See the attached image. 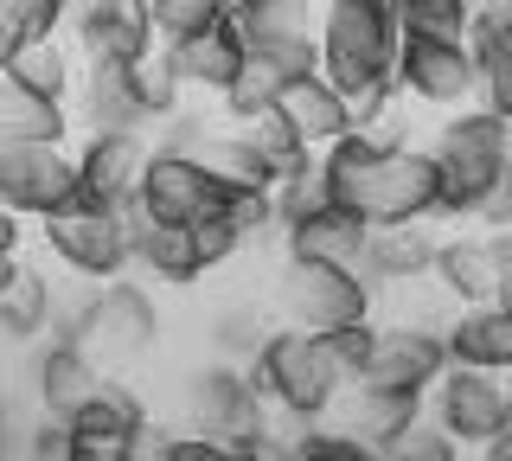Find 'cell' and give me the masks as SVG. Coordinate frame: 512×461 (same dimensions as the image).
Wrapping results in <instances>:
<instances>
[{
	"label": "cell",
	"instance_id": "obj_24",
	"mask_svg": "<svg viewBox=\"0 0 512 461\" xmlns=\"http://www.w3.org/2000/svg\"><path fill=\"white\" fill-rule=\"evenodd\" d=\"M429 276L442 282V295L455 301V308H487V301H493V282H500V269H493V237L487 231L442 237L436 269H429Z\"/></svg>",
	"mask_w": 512,
	"mask_h": 461
},
{
	"label": "cell",
	"instance_id": "obj_32",
	"mask_svg": "<svg viewBox=\"0 0 512 461\" xmlns=\"http://www.w3.org/2000/svg\"><path fill=\"white\" fill-rule=\"evenodd\" d=\"M276 333V321H269L256 301H231V308L212 314V346L224 365H250L256 353H263V340Z\"/></svg>",
	"mask_w": 512,
	"mask_h": 461
},
{
	"label": "cell",
	"instance_id": "obj_49",
	"mask_svg": "<svg viewBox=\"0 0 512 461\" xmlns=\"http://www.w3.org/2000/svg\"><path fill=\"white\" fill-rule=\"evenodd\" d=\"M26 346H32V340L7 321V308H0V359H7V353H26Z\"/></svg>",
	"mask_w": 512,
	"mask_h": 461
},
{
	"label": "cell",
	"instance_id": "obj_46",
	"mask_svg": "<svg viewBox=\"0 0 512 461\" xmlns=\"http://www.w3.org/2000/svg\"><path fill=\"white\" fill-rule=\"evenodd\" d=\"M493 269H500V282H493V301L512 314V231L493 237Z\"/></svg>",
	"mask_w": 512,
	"mask_h": 461
},
{
	"label": "cell",
	"instance_id": "obj_37",
	"mask_svg": "<svg viewBox=\"0 0 512 461\" xmlns=\"http://www.w3.org/2000/svg\"><path fill=\"white\" fill-rule=\"evenodd\" d=\"M474 0H397V20L404 33H442V39H468L474 26Z\"/></svg>",
	"mask_w": 512,
	"mask_h": 461
},
{
	"label": "cell",
	"instance_id": "obj_22",
	"mask_svg": "<svg viewBox=\"0 0 512 461\" xmlns=\"http://www.w3.org/2000/svg\"><path fill=\"white\" fill-rule=\"evenodd\" d=\"M442 340H448V365L512 378V314L500 308V301H487V308H461L455 321L442 327Z\"/></svg>",
	"mask_w": 512,
	"mask_h": 461
},
{
	"label": "cell",
	"instance_id": "obj_3",
	"mask_svg": "<svg viewBox=\"0 0 512 461\" xmlns=\"http://www.w3.org/2000/svg\"><path fill=\"white\" fill-rule=\"evenodd\" d=\"M397 45H404L397 0H327L320 7V77L340 84L346 97L391 84Z\"/></svg>",
	"mask_w": 512,
	"mask_h": 461
},
{
	"label": "cell",
	"instance_id": "obj_40",
	"mask_svg": "<svg viewBox=\"0 0 512 461\" xmlns=\"http://www.w3.org/2000/svg\"><path fill=\"white\" fill-rule=\"evenodd\" d=\"M314 205H327V180H320V161H314L308 173H295V180H282V186H276V225L288 231L295 218H308Z\"/></svg>",
	"mask_w": 512,
	"mask_h": 461
},
{
	"label": "cell",
	"instance_id": "obj_21",
	"mask_svg": "<svg viewBox=\"0 0 512 461\" xmlns=\"http://www.w3.org/2000/svg\"><path fill=\"white\" fill-rule=\"evenodd\" d=\"M282 122L295 129L301 141H308L314 154H327L333 141H346L352 135V103H346V90L340 84H327V77H295V84L282 90Z\"/></svg>",
	"mask_w": 512,
	"mask_h": 461
},
{
	"label": "cell",
	"instance_id": "obj_51",
	"mask_svg": "<svg viewBox=\"0 0 512 461\" xmlns=\"http://www.w3.org/2000/svg\"><path fill=\"white\" fill-rule=\"evenodd\" d=\"M20 269H26L20 257H0V301H7V289H13V282H20Z\"/></svg>",
	"mask_w": 512,
	"mask_h": 461
},
{
	"label": "cell",
	"instance_id": "obj_38",
	"mask_svg": "<svg viewBox=\"0 0 512 461\" xmlns=\"http://www.w3.org/2000/svg\"><path fill=\"white\" fill-rule=\"evenodd\" d=\"M288 461H378V449L365 436H352L346 423H314Z\"/></svg>",
	"mask_w": 512,
	"mask_h": 461
},
{
	"label": "cell",
	"instance_id": "obj_7",
	"mask_svg": "<svg viewBox=\"0 0 512 461\" xmlns=\"http://www.w3.org/2000/svg\"><path fill=\"white\" fill-rule=\"evenodd\" d=\"M378 308V289L365 269H346V263H288L276 269V314L282 327H301V333H340V327H359L372 321Z\"/></svg>",
	"mask_w": 512,
	"mask_h": 461
},
{
	"label": "cell",
	"instance_id": "obj_16",
	"mask_svg": "<svg viewBox=\"0 0 512 461\" xmlns=\"http://www.w3.org/2000/svg\"><path fill=\"white\" fill-rule=\"evenodd\" d=\"M148 154H154L148 135H84V148H77V199L103 205V212H128L141 199Z\"/></svg>",
	"mask_w": 512,
	"mask_h": 461
},
{
	"label": "cell",
	"instance_id": "obj_25",
	"mask_svg": "<svg viewBox=\"0 0 512 461\" xmlns=\"http://www.w3.org/2000/svg\"><path fill=\"white\" fill-rule=\"evenodd\" d=\"M77 77H84V58L71 52V39L45 33V39H32L26 52L13 58V71L0 77V84L26 90V97H39V103H58V109H71V97H77Z\"/></svg>",
	"mask_w": 512,
	"mask_h": 461
},
{
	"label": "cell",
	"instance_id": "obj_30",
	"mask_svg": "<svg viewBox=\"0 0 512 461\" xmlns=\"http://www.w3.org/2000/svg\"><path fill=\"white\" fill-rule=\"evenodd\" d=\"M192 161L212 173L224 193H276V173H269V161H263V154H256L237 129H212V135H205V148L192 154Z\"/></svg>",
	"mask_w": 512,
	"mask_h": 461
},
{
	"label": "cell",
	"instance_id": "obj_41",
	"mask_svg": "<svg viewBox=\"0 0 512 461\" xmlns=\"http://www.w3.org/2000/svg\"><path fill=\"white\" fill-rule=\"evenodd\" d=\"M327 340V353H333V365L346 372V385L365 372V359L378 353V321H359V327H340V333H320Z\"/></svg>",
	"mask_w": 512,
	"mask_h": 461
},
{
	"label": "cell",
	"instance_id": "obj_42",
	"mask_svg": "<svg viewBox=\"0 0 512 461\" xmlns=\"http://www.w3.org/2000/svg\"><path fill=\"white\" fill-rule=\"evenodd\" d=\"M52 26L39 20V13H26V7H13V0H0V77L13 71V58L26 52L32 39H45Z\"/></svg>",
	"mask_w": 512,
	"mask_h": 461
},
{
	"label": "cell",
	"instance_id": "obj_34",
	"mask_svg": "<svg viewBox=\"0 0 512 461\" xmlns=\"http://www.w3.org/2000/svg\"><path fill=\"white\" fill-rule=\"evenodd\" d=\"M128 77H135V103H141V116H148V122L180 116L186 84H180V71H173V58H167V52H148L141 65H128Z\"/></svg>",
	"mask_w": 512,
	"mask_h": 461
},
{
	"label": "cell",
	"instance_id": "obj_27",
	"mask_svg": "<svg viewBox=\"0 0 512 461\" xmlns=\"http://www.w3.org/2000/svg\"><path fill=\"white\" fill-rule=\"evenodd\" d=\"M77 429V442H135V436H148L154 417H148V404H141V391L135 385H122V378H109L103 391L84 404V417L71 423Z\"/></svg>",
	"mask_w": 512,
	"mask_h": 461
},
{
	"label": "cell",
	"instance_id": "obj_1",
	"mask_svg": "<svg viewBox=\"0 0 512 461\" xmlns=\"http://www.w3.org/2000/svg\"><path fill=\"white\" fill-rule=\"evenodd\" d=\"M320 180H327V199L352 205L365 225H442L448 205V180L429 148L359 129L320 154Z\"/></svg>",
	"mask_w": 512,
	"mask_h": 461
},
{
	"label": "cell",
	"instance_id": "obj_28",
	"mask_svg": "<svg viewBox=\"0 0 512 461\" xmlns=\"http://www.w3.org/2000/svg\"><path fill=\"white\" fill-rule=\"evenodd\" d=\"M423 417H429V397H416V391H346V429L365 436L372 449L416 429Z\"/></svg>",
	"mask_w": 512,
	"mask_h": 461
},
{
	"label": "cell",
	"instance_id": "obj_2",
	"mask_svg": "<svg viewBox=\"0 0 512 461\" xmlns=\"http://www.w3.org/2000/svg\"><path fill=\"white\" fill-rule=\"evenodd\" d=\"M429 154H436L442 180H448V205H442V225H468L474 205L493 193V186L512 180V122H500L493 109H455V116L436 122V141H429Z\"/></svg>",
	"mask_w": 512,
	"mask_h": 461
},
{
	"label": "cell",
	"instance_id": "obj_31",
	"mask_svg": "<svg viewBox=\"0 0 512 461\" xmlns=\"http://www.w3.org/2000/svg\"><path fill=\"white\" fill-rule=\"evenodd\" d=\"M71 129H77L71 109L39 103V97H26V90L0 84V135H7V141H58V148H64Z\"/></svg>",
	"mask_w": 512,
	"mask_h": 461
},
{
	"label": "cell",
	"instance_id": "obj_11",
	"mask_svg": "<svg viewBox=\"0 0 512 461\" xmlns=\"http://www.w3.org/2000/svg\"><path fill=\"white\" fill-rule=\"evenodd\" d=\"M231 26L244 33L250 58L276 65L288 84L320 71V7L314 0H244L231 13Z\"/></svg>",
	"mask_w": 512,
	"mask_h": 461
},
{
	"label": "cell",
	"instance_id": "obj_39",
	"mask_svg": "<svg viewBox=\"0 0 512 461\" xmlns=\"http://www.w3.org/2000/svg\"><path fill=\"white\" fill-rule=\"evenodd\" d=\"M378 461H461V442L448 436V429H436V423H416V429H404V436H391L378 449Z\"/></svg>",
	"mask_w": 512,
	"mask_h": 461
},
{
	"label": "cell",
	"instance_id": "obj_45",
	"mask_svg": "<svg viewBox=\"0 0 512 461\" xmlns=\"http://www.w3.org/2000/svg\"><path fill=\"white\" fill-rule=\"evenodd\" d=\"M167 461H263V455L224 449V442H205V436H192V429H167Z\"/></svg>",
	"mask_w": 512,
	"mask_h": 461
},
{
	"label": "cell",
	"instance_id": "obj_13",
	"mask_svg": "<svg viewBox=\"0 0 512 461\" xmlns=\"http://www.w3.org/2000/svg\"><path fill=\"white\" fill-rule=\"evenodd\" d=\"M64 26L84 65H141L148 52H160L148 0H77Z\"/></svg>",
	"mask_w": 512,
	"mask_h": 461
},
{
	"label": "cell",
	"instance_id": "obj_36",
	"mask_svg": "<svg viewBox=\"0 0 512 461\" xmlns=\"http://www.w3.org/2000/svg\"><path fill=\"white\" fill-rule=\"evenodd\" d=\"M282 90H288V77L276 65H263V58H250V65L237 71V84L224 90L218 103H224V116H231V122H250V116H263V109H276Z\"/></svg>",
	"mask_w": 512,
	"mask_h": 461
},
{
	"label": "cell",
	"instance_id": "obj_12",
	"mask_svg": "<svg viewBox=\"0 0 512 461\" xmlns=\"http://www.w3.org/2000/svg\"><path fill=\"white\" fill-rule=\"evenodd\" d=\"M448 372V340L429 321H404V327H378V353L365 359V372L346 391H416L429 397Z\"/></svg>",
	"mask_w": 512,
	"mask_h": 461
},
{
	"label": "cell",
	"instance_id": "obj_6",
	"mask_svg": "<svg viewBox=\"0 0 512 461\" xmlns=\"http://www.w3.org/2000/svg\"><path fill=\"white\" fill-rule=\"evenodd\" d=\"M180 410H186L180 429H192V436H205V442H224V449H244V455L269 449V404H263V391H256L250 365H224V359L199 365V372L186 378Z\"/></svg>",
	"mask_w": 512,
	"mask_h": 461
},
{
	"label": "cell",
	"instance_id": "obj_43",
	"mask_svg": "<svg viewBox=\"0 0 512 461\" xmlns=\"http://www.w3.org/2000/svg\"><path fill=\"white\" fill-rule=\"evenodd\" d=\"M77 455V429L58 417H26V461H71Z\"/></svg>",
	"mask_w": 512,
	"mask_h": 461
},
{
	"label": "cell",
	"instance_id": "obj_23",
	"mask_svg": "<svg viewBox=\"0 0 512 461\" xmlns=\"http://www.w3.org/2000/svg\"><path fill=\"white\" fill-rule=\"evenodd\" d=\"M173 71H180V84L186 90H205V97H224V90L237 84V71L250 65V45L244 33H237L231 20H218L212 33H199V39H186V45H173Z\"/></svg>",
	"mask_w": 512,
	"mask_h": 461
},
{
	"label": "cell",
	"instance_id": "obj_15",
	"mask_svg": "<svg viewBox=\"0 0 512 461\" xmlns=\"http://www.w3.org/2000/svg\"><path fill=\"white\" fill-rule=\"evenodd\" d=\"M26 385H32V417L77 423V417H84V404L109 385V372L84 353V346H71V340H45V346H32V372H26Z\"/></svg>",
	"mask_w": 512,
	"mask_h": 461
},
{
	"label": "cell",
	"instance_id": "obj_10",
	"mask_svg": "<svg viewBox=\"0 0 512 461\" xmlns=\"http://www.w3.org/2000/svg\"><path fill=\"white\" fill-rule=\"evenodd\" d=\"M397 90L423 109H442V116L468 109L480 90L474 45L442 39V33H404V45H397Z\"/></svg>",
	"mask_w": 512,
	"mask_h": 461
},
{
	"label": "cell",
	"instance_id": "obj_29",
	"mask_svg": "<svg viewBox=\"0 0 512 461\" xmlns=\"http://www.w3.org/2000/svg\"><path fill=\"white\" fill-rule=\"evenodd\" d=\"M468 45H474V65H480V90H474V103H480V109H493L500 122H512V26L487 20V13H474Z\"/></svg>",
	"mask_w": 512,
	"mask_h": 461
},
{
	"label": "cell",
	"instance_id": "obj_20",
	"mask_svg": "<svg viewBox=\"0 0 512 461\" xmlns=\"http://www.w3.org/2000/svg\"><path fill=\"white\" fill-rule=\"evenodd\" d=\"M128 237H135V263L148 269L154 282H173V289H192L205 276V257H199V231L192 225H154L141 205H128Z\"/></svg>",
	"mask_w": 512,
	"mask_h": 461
},
{
	"label": "cell",
	"instance_id": "obj_14",
	"mask_svg": "<svg viewBox=\"0 0 512 461\" xmlns=\"http://www.w3.org/2000/svg\"><path fill=\"white\" fill-rule=\"evenodd\" d=\"M429 423L448 429L461 449H493L506 423V385L493 372H468V365H448L442 385L429 391Z\"/></svg>",
	"mask_w": 512,
	"mask_h": 461
},
{
	"label": "cell",
	"instance_id": "obj_53",
	"mask_svg": "<svg viewBox=\"0 0 512 461\" xmlns=\"http://www.w3.org/2000/svg\"><path fill=\"white\" fill-rule=\"evenodd\" d=\"M500 442L512 449V385H506V423H500Z\"/></svg>",
	"mask_w": 512,
	"mask_h": 461
},
{
	"label": "cell",
	"instance_id": "obj_35",
	"mask_svg": "<svg viewBox=\"0 0 512 461\" xmlns=\"http://www.w3.org/2000/svg\"><path fill=\"white\" fill-rule=\"evenodd\" d=\"M0 308H7V321L20 327L26 340H45V327L58 321V289L39 276V269H20V282L7 289V301H0Z\"/></svg>",
	"mask_w": 512,
	"mask_h": 461
},
{
	"label": "cell",
	"instance_id": "obj_47",
	"mask_svg": "<svg viewBox=\"0 0 512 461\" xmlns=\"http://www.w3.org/2000/svg\"><path fill=\"white\" fill-rule=\"evenodd\" d=\"M13 7H26V13H39V20H45V26H64V20H71V7H77V0H13Z\"/></svg>",
	"mask_w": 512,
	"mask_h": 461
},
{
	"label": "cell",
	"instance_id": "obj_17",
	"mask_svg": "<svg viewBox=\"0 0 512 461\" xmlns=\"http://www.w3.org/2000/svg\"><path fill=\"white\" fill-rule=\"evenodd\" d=\"M135 205L154 218V225H199V218L218 212V180L192 161V154L154 148L148 154V173H141V199Z\"/></svg>",
	"mask_w": 512,
	"mask_h": 461
},
{
	"label": "cell",
	"instance_id": "obj_52",
	"mask_svg": "<svg viewBox=\"0 0 512 461\" xmlns=\"http://www.w3.org/2000/svg\"><path fill=\"white\" fill-rule=\"evenodd\" d=\"M474 7H480V13H487V20H500V26L512 20V0H474Z\"/></svg>",
	"mask_w": 512,
	"mask_h": 461
},
{
	"label": "cell",
	"instance_id": "obj_55",
	"mask_svg": "<svg viewBox=\"0 0 512 461\" xmlns=\"http://www.w3.org/2000/svg\"><path fill=\"white\" fill-rule=\"evenodd\" d=\"M506 26H512V20H506Z\"/></svg>",
	"mask_w": 512,
	"mask_h": 461
},
{
	"label": "cell",
	"instance_id": "obj_19",
	"mask_svg": "<svg viewBox=\"0 0 512 461\" xmlns=\"http://www.w3.org/2000/svg\"><path fill=\"white\" fill-rule=\"evenodd\" d=\"M71 122L90 135H141L148 116L135 103V77L128 65H84L77 77V97H71Z\"/></svg>",
	"mask_w": 512,
	"mask_h": 461
},
{
	"label": "cell",
	"instance_id": "obj_33",
	"mask_svg": "<svg viewBox=\"0 0 512 461\" xmlns=\"http://www.w3.org/2000/svg\"><path fill=\"white\" fill-rule=\"evenodd\" d=\"M148 13H154V39H160V52H173V45L212 33L218 20H231L218 0H148Z\"/></svg>",
	"mask_w": 512,
	"mask_h": 461
},
{
	"label": "cell",
	"instance_id": "obj_5",
	"mask_svg": "<svg viewBox=\"0 0 512 461\" xmlns=\"http://www.w3.org/2000/svg\"><path fill=\"white\" fill-rule=\"evenodd\" d=\"M45 340L84 346L96 365H135L160 346V308L141 282H103L77 308H58V321Z\"/></svg>",
	"mask_w": 512,
	"mask_h": 461
},
{
	"label": "cell",
	"instance_id": "obj_9",
	"mask_svg": "<svg viewBox=\"0 0 512 461\" xmlns=\"http://www.w3.org/2000/svg\"><path fill=\"white\" fill-rule=\"evenodd\" d=\"M0 205L13 218H52L77 205V154L58 141H7L0 135Z\"/></svg>",
	"mask_w": 512,
	"mask_h": 461
},
{
	"label": "cell",
	"instance_id": "obj_50",
	"mask_svg": "<svg viewBox=\"0 0 512 461\" xmlns=\"http://www.w3.org/2000/svg\"><path fill=\"white\" fill-rule=\"evenodd\" d=\"M20 423H26V417H20V404H13V391L0 385V442H7V436H13Z\"/></svg>",
	"mask_w": 512,
	"mask_h": 461
},
{
	"label": "cell",
	"instance_id": "obj_48",
	"mask_svg": "<svg viewBox=\"0 0 512 461\" xmlns=\"http://www.w3.org/2000/svg\"><path fill=\"white\" fill-rule=\"evenodd\" d=\"M20 237H26V218H13L0 205V257H20Z\"/></svg>",
	"mask_w": 512,
	"mask_h": 461
},
{
	"label": "cell",
	"instance_id": "obj_18",
	"mask_svg": "<svg viewBox=\"0 0 512 461\" xmlns=\"http://www.w3.org/2000/svg\"><path fill=\"white\" fill-rule=\"evenodd\" d=\"M365 244H372V225H365L352 205H333V199L314 205L308 218H295V225L282 231L288 263H346V269H359Z\"/></svg>",
	"mask_w": 512,
	"mask_h": 461
},
{
	"label": "cell",
	"instance_id": "obj_26",
	"mask_svg": "<svg viewBox=\"0 0 512 461\" xmlns=\"http://www.w3.org/2000/svg\"><path fill=\"white\" fill-rule=\"evenodd\" d=\"M436 250L442 237L429 225H372V244H365V276H372V289H384V282H416L436 269Z\"/></svg>",
	"mask_w": 512,
	"mask_h": 461
},
{
	"label": "cell",
	"instance_id": "obj_54",
	"mask_svg": "<svg viewBox=\"0 0 512 461\" xmlns=\"http://www.w3.org/2000/svg\"><path fill=\"white\" fill-rule=\"evenodd\" d=\"M487 461H512V449H506V442H493V449H487Z\"/></svg>",
	"mask_w": 512,
	"mask_h": 461
},
{
	"label": "cell",
	"instance_id": "obj_8",
	"mask_svg": "<svg viewBox=\"0 0 512 461\" xmlns=\"http://www.w3.org/2000/svg\"><path fill=\"white\" fill-rule=\"evenodd\" d=\"M45 237V250L71 269V276H84V282H122V269L135 263V237H128V218L122 212H103V205H64V212H52L39 225Z\"/></svg>",
	"mask_w": 512,
	"mask_h": 461
},
{
	"label": "cell",
	"instance_id": "obj_44",
	"mask_svg": "<svg viewBox=\"0 0 512 461\" xmlns=\"http://www.w3.org/2000/svg\"><path fill=\"white\" fill-rule=\"evenodd\" d=\"M192 231H199V257H205V269H218V263H231V257H237V250H244V244H250V237H244V231H237V225H231V218H224V212H212V218H199V225H192Z\"/></svg>",
	"mask_w": 512,
	"mask_h": 461
},
{
	"label": "cell",
	"instance_id": "obj_4",
	"mask_svg": "<svg viewBox=\"0 0 512 461\" xmlns=\"http://www.w3.org/2000/svg\"><path fill=\"white\" fill-rule=\"evenodd\" d=\"M250 378H256V391H263L269 410L301 417V423H327L333 404L346 397V372L333 365L327 340H320V333H301V327H282V321L263 340V353L250 359Z\"/></svg>",
	"mask_w": 512,
	"mask_h": 461
}]
</instances>
